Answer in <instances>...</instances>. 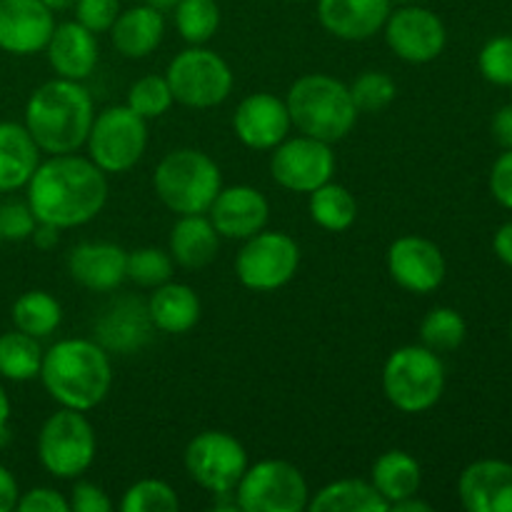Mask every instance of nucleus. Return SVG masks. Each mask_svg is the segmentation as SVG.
<instances>
[{
	"label": "nucleus",
	"mask_w": 512,
	"mask_h": 512,
	"mask_svg": "<svg viewBox=\"0 0 512 512\" xmlns=\"http://www.w3.org/2000/svg\"><path fill=\"white\" fill-rule=\"evenodd\" d=\"M25 188L38 223L58 230L88 225L108 203V175L93 160L75 153L40 160Z\"/></svg>",
	"instance_id": "1"
},
{
	"label": "nucleus",
	"mask_w": 512,
	"mask_h": 512,
	"mask_svg": "<svg viewBox=\"0 0 512 512\" xmlns=\"http://www.w3.org/2000/svg\"><path fill=\"white\" fill-rule=\"evenodd\" d=\"M40 383L60 408H98L113 388L110 353L90 338H65L43 353Z\"/></svg>",
	"instance_id": "2"
},
{
	"label": "nucleus",
	"mask_w": 512,
	"mask_h": 512,
	"mask_svg": "<svg viewBox=\"0 0 512 512\" xmlns=\"http://www.w3.org/2000/svg\"><path fill=\"white\" fill-rule=\"evenodd\" d=\"M95 103L90 90L78 80L53 78L33 90L25 103V128L40 153L65 155L85 148Z\"/></svg>",
	"instance_id": "3"
},
{
	"label": "nucleus",
	"mask_w": 512,
	"mask_h": 512,
	"mask_svg": "<svg viewBox=\"0 0 512 512\" xmlns=\"http://www.w3.org/2000/svg\"><path fill=\"white\" fill-rule=\"evenodd\" d=\"M285 105L298 133L330 145L348 138L360 115L348 85L325 73H308L295 80Z\"/></svg>",
	"instance_id": "4"
},
{
	"label": "nucleus",
	"mask_w": 512,
	"mask_h": 512,
	"mask_svg": "<svg viewBox=\"0 0 512 512\" xmlns=\"http://www.w3.org/2000/svg\"><path fill=\"white\" fill-rule=\"evenodd\" d=\"M153 188L160 203L173 213H208L223 188V173L203 150L178 148L160 158L153 173Z\"/></svg>",
	"instance_id": "5"
},
{
	"label": "nucleus",
	"mask_w": 512,
	"mask_h": 512,
	"mask_svg": "<svg viewBox=\"0 0 512 512\" xmlns=\"http://www.w3.org/2000/svg\"><path fill=\"white\" fill-rule=\"evenodd\" d=\"M445 365L440 353L420 345H403L383 365V393L400 413L420 415L433 410L445 393Z\"/></svg>",
	"instance_id": "6"
},
{
	"label": "nucleus",
	"mask_w": 512,
	"mask_h": 512,
	"mask_svg": "<svg viewBox=\"0 0 512 512\" xmlns=\"http://www.w3.org/2000/svg\"><path fill=\"white\" fill-rule=\"evenodd\" d=\"M35 448L45 473L58 480H78L95 463L98 438L83 410L60 408L40 425Z\"/></svg>",
	"instance_id": "7"
},
{
	"label": "nucleus",
	"mask_w": 512,
	"mask_h": 512,
	"mask_svg": "<svg viewBox=\"0 0 512 512\" xmlns=\"http://www.w3.org/2000/svg\"><path fill=\"white\" fill-rule=\"evenodd\" d=\"M175 103L185 108H218L233 93V70L228 60L205 45H190L180 50L165 70Z\"/></svg>",
	"instance_id": "8"
},
{
	"label": "nucleus",
	"mask_w": 512,
	"mask_h": 512,
	"mask_svg": "<svg viewBox=\"0 0 512 512\" xmlns=\"http://www.w3.org/2000/svg\"><path fill=\"white\" fill-rule=\"evenodd\" d=\"M85 148L88 158L105 175L128 173L148 148V120L140 118L128 105H110L95 113Z\"/></svg>",
	"instance_id": "9"
},
{
	"label": "nucleus",
	"mask_w": 512,
	"mask_h": 512,
	"mask_svg": "<svg viewBox=\"0 0 512 512\" xmlns=\"http://www.w3.org/2000/svg\"><path fill=\"white\" fill-rule=\"evenodd\" d=\"M240 512H303L310 488L300 468L288 460H258L248 465L233 490Z\"/></svg>",
	"instance_id": "10"
},
{
	"label": "nucleus",
	"mask_w": 512,
	"mask_h": 512,
	"mask_svg": "<svg viewBox=\"0 0 512 512\" xmlns=\"http://www.w3.org/2000/svg\"><path fill=\"white\" fill-rule=\"evenodd\" d=\"M300 268V245L283 230H260L243 240L235 255V275L253 293L285 288Z\"/></svg>",
	"instance_id": "11"
},
{
	"label": "nucleus",
	"mask_w": 512,
	"mask_h": 512,
	"mask_svg": "<svg viewBox=\"0 0 512 512\" xmlns=\"http://www.w3.org/2000/svg\"><path fill=\"white\" fill-rule=\"evenodd\" d=\"M183 463L188 478L210 495L233 493L250 465L245 445L225 430H203L195 435L185 445Z\"/></svg>",
	"instance_id": "12"
},
{
	"label": "nucleus",
	"mask_w": 512,
	"mask_h": 512,
	"mask_svg": "<svg viewBox=\"0 0 512 512\" xmlns=\"http://www.w3.org/2000/svg\"><path fill=\"white\" fill-rule=\"evenodd\" d=\"M383 35L390 53L410 65L433 63L448 45V30H445L440 15L415 3H405L390 10L383 25Z\"/></svg>",
	"instance_id": "13"
},
{
	"label": "nucleus",
	"mask_w": 512,
	"mask_h": 512,
	"mask_svg": "<svg viewBox=\"0 0 512 512\" xmlns=\"http://www.w3.org/2000/svg\"><path fill=\"white\" fill-rule=\"evenodd\" d=\"M333 145L310 135H295L275 145L270 155V175L280 188L290 193H313L323 183L333 180L335 173Z\"/></svg>",
	"instance_id": "14"
},
{
	"label": "nucleus",
	"mask_w": 512,
	"mask_h": 512,
	"mask_svg": "<svg viewBox=\"0 0 512 512\" xmlns=\"http://www.w3.org/2000/svg\"><path fill=\"white\" fill-rule=\"evenodd\" d=\"M390 278L395 285L415 295H430L445 283L448 263L433 240L423 235H403L393 240L385 255Z\"/></svg>",
	"instance_id": "15"
},
{
	"label": "nucleus",
	"mask_w": 512,
	"mask_h": 512,
	"mask_svg": "<svg viewBox=\"0 0 512 512\" xmlns=\"http://www.w3.org/2000/svg\"><path fill=\"white\" fill-rule=\"evenodd\" d=\"M233 130L245 148L265 153L288 138L293 120L283 98L260 90L240 100L233 113Z\"/></svg>",
	"instance_id": "16"
},
{
	"label": "nucleus",
	"mask_w": 512,
	"mask_h": 512,
	"mask_svg": "<svg viewBox=\"0 0 512 512\" xmlns=\"http://www.w3.org/2000/svg\"><path fill=\"white\" fill-rule=\"evenodd\" d=\"M55 30V13L43 0H0V50L43 53Z\"/></svg>",
	"instance_id": "17"
},
{
	"label": "nucleus",
	"mask_w": 512,
	"mask_h": 512,
	"mask_svg": "<svg viewBox=\"0 0 512 512\" xmlns=\"http://www.w3.org/2000/svg\"><path fill=\"white\" fill-rule=\"evenodd\" d=\"M208 218L220 238L248 240L268 225L270 203L253 185H228L215 195Z\"/></svg>",
	"instance_id": "18"
},
{
	"label": "nucleus",
	"mask_w": 512,
	"mask_h": 512,
	"mask_svg": "<svg viewBox=\"0 0 512 512\" xmlns=\"http://www.w3.org/2000/svg\"><path fill=\"white\" fill-rule=\"evenodd\" d=\"M458 495L468 512H512V463L475 460L460 473Z\"/></svg>",
	"instance_id": "19"
},
{
	"label": "nucleus",
	"mask_w": 512,
	"mask_h": 512,
	"mask_svg": "<svg viewBox=\"0 0 512 512\" xmlns=\"http://www.w3.org/2000/svg\"><path fill=\"white\" fill-rule=\"evenodd\" d=\"M125 265H128V250L105 240L80 243L68 253L70 278L93 293H113L115 288H120L128 280Z\"/></svg>",
	"instance_id": "20"
},
{
	"label": "nucleus",
	"mask_w": 512,
	"mask_h": 512,
	"mask_svg": "<svg viewBox=\"0 0 512 512\" xmlns=\"http://www.w3.org/2000/svg\"><path fill=\"white\" fill-rule=\"evenodd\" d=\"M390 0H318V20L333 38L360 43L383 33Z\"/></svg>",
	"instance_id": "21"
},
{
	"label": "nucleus",
	"mask_w": 512,
	"mask_h": 512,
	"mask_svg": "<svg viewBox=\"0 0 512 512\" xmlns=\"http://www.w3.org/2000/svg\"><path fill=\"white\" fill-rule=\"evenodd\" d=\"M45 55H48L50 68L55 70L58 78L78 80L83 83L85 78L95 73L100 60V45L98 35L90 33L85 25L78 20H68V23L55 25L53 35H50L48 45H45Z\"/></svg>",
	"instance_id": "22"
},
{
	"label": "nucleus",
	"mask_w": 512,
	"mask_h": 512,
	"mask_svg": "<svg viewBox=\"0 0 512 512\" xmlns=\"http://www.w3.org/2000/svg\"><path fill=\"white\" fill-rule=\"evenodd\" d=\"M150 330H153V323H150L148 303L138 298H118L100 313L95 323L98 343L108 353L118 355L138 353L148 343Z\"/></svg>",
	"instance_id": "23"
},
{
	"label": "nucleus",
	"mask_w": 512,
	"mask_h": 512,
	"mask_svg": "<svg viewBox=\"0 0 512 512\" xmlns=\"http://www.w3.org/2000/svg\"><path fill=\"white\" fill-rule=\"evenodd\" d=\"M115 50L123 58L143 60L160 48L165 38V15L155 5H133L128 10H120L113 28L108 30Z\"/></svg>",
	"instance_id": "24"
},
{
	"label": "nucleus",
	"mask_w": 512,
	"mask_h": 512,
	"mask_svg": "<svg viewBox=\"0 0 512 512\" xmlns=\"http://www.w3.org/2000/svg\"><path fill=\"white\" fill-rule=\"evenodd\" d=\"M203 305H200L198 293L190 285L168 283L153 288L148 298V315L155 330L165 335H185L198 325Z\"/></svg>",
	"instance_id": "25"
},
{
	"label": "nucleus",
	"mask_w": 512,
	"mask_h": 512,
	"mask_svg": "<svg viewBox=\"0 0 512 512\" xmlns=\"http://www.w3.org/2000/svg\"><path fill=\"white\" fill-rule=\"evenodd\" d=\"M220 235L210 223L208 213L178 215L168 238V253L175 265L188 270H200L210 265L218 255Z\"/></svg>",
	"instance_id": "26"
},
{
	"label": "nucleus",
	"mask_w": 512,
	"mask_h": 512,
	"mask_svg": "<svg viewBox=\"0 0 512 512\" xmlns=\"http://www.w3.org/2000/svg\"><path fill=\"white\" fill-rule=\"evenodd\" d=\"M40 165V148L23 123H0V193L20 190Z\"/></svg>",
	"instance_id": "27"
},
{
	"label": "nucleus",
	"mask_w": 512,
	"mask_h": 512,
	"mask_svg": "<svg viewBox=\"0 0 512 512\" xmlns=\"http://www.w3.org/2000/svg\"><path fill=\"white\" fill-rule=\"evenodd\" d=\"M370 483L375 485L385 503L393 508L395 503L405 498H413L420 493L423 485V470L420 463L405 450H385L370 470Z\"/></svg>",
	"instance_id": "28"
},
{
	"label": "nucleus",
	"mask_w": 512,
	"mask_h": 512,
	"mask_svg": "<svg viewBox=\"0 0 512 512\" xmlns=\"http://www.w3.org/2000/svg\"><path fill=\"white\" fill-rule=\"evenodd\" d=\"M308 510L313 512H388L390 505L370 480L343 478L323 485L310 495Z\"/></svg>",
	"instance_id": "29"
},
{
	"label": "nucleus",
	"mask_w": 512,
	"mask_h": 512,
	"mask_svg": "<svg viewBox=\"0 0 512 512\" xmlns=\"http://www.w3.org/2000/svg\"><path fill=\"white\" fill-rule=\"evenodd\" d=\"M308 210L313 223L328 233H343L358 220L355 195L345 185L333 183V180L308 193Z\"/></svg>",
	"instance_id": "30"
},
{
	"label": "nucleus",
	"mask_w": 512,
	"mask_h": 512,
	"mask_svg": "<svg viewBox=\"0 0 512 512\" xmlns=\"http://www.w3.org/2000/svg\"><path fill=\"white\" fill-rule=\"evenodd\" d=\"M13 325L15 330L43 340L50 338L63 323V305L48 290H28L13 303Z\"/></svg>",
	"instance_id": "31"
},
{
	"label": "nucleus",
	"mask_w": 512,
	"mask_h": 512,
	"mask_svg": "<svg viewBox=\"0 0 512 512\" xmlns=\"http://www.w3.org/2000/svg\"><path fill=\"white\" fill-rule=\"evenodd\" d=\"M40 340L23 330H10L0 335V378L13 380V383H28L40 375L43 365Z\"/></svg>",
	"instance_id": "32"
},
{
	"label": "nucleus",
	"mask_w": 512,
	"mask_h": 512,
	"mask_svg": "<svg viewBox=\"0 0 512 512\" xmlns=\"http://www.w3.org/2000/svg\"><path fill=\"white\" fill-rule=\"evenodd\" d=\"M175 28L190 45H205L220 28V5L215 0H178L173 5Z\"/></svg>",
	"instance_id": "33"
},
{
	"label": "nucleus",
	"mask_w": 512,
	"mask_h": 512,
	"mask_svg": "<svg viewBox=\"0 0 512 512\" xmlns=\"http://www.w3.org/2000/svg\"><path fill=\"white\" fill-rule=\"evenodd\" d=\"M468 338V323L455 308L440 305L433 308L420 323V343L435 353H450L458 350Z\"/></svg>",
	"instance_id": "34"
},
{
	"label": "nucleus",
	"mask_w": 512,
	"mask_h": 512,
	"mask_svg": "<svg viewBox=\"0 0 512 512\" xmlns=\"http://www.w3.org/2000/svg\"><path fill=\"white\" fill-rule=\"evenodd\" d=\"M173 270L175 260L170 258L168 250L153 248V245L130 250L128 265H125L128 280H133L140 288H158V285L168 283V280H173Z\"/></svg>",
	"instance_id": "35"
},
{
	"label": "nucleus",
	"mask_w": 512,
	"mask_h": 512,
	"mask_svg": "<svg viewBox=\"0 0 512 512\" xmlns=\"http://www.w3.org/2000/svg\"><path fill=\"white\" fill-rule=\"evenodd\" d=\"M173 103V90H170L165 75H143V78H138L130 85L128 100H125V105L145 120L163 118L173 108Z\"/></svg>",
	"instance_id": "36"
},
{
	"label": "nucleus",
	"mask_w": 512,
	"mask_h": 512,
	"mask_svg": "<svg viewBox=\"0 0 512 512\" xmlns=\"http://www.w3.org/2000/svg\"><path fill=\"white\" fill-rule=\"evenodd\" d=\"M123 512H175L180 510L178 493L173 485L158 478H145L130 485L120 500Z\"/></svg>",
	"instance_id": "37"
},
{
	"label": "nucleus",
	"mask_w": 512,
	"mask_h": 512,
	"mask_svg": "<svg viewBox=\"0 0 512 512\" xmlns=\"http://www.w3.org/2000/svg\"><path fill=\"white\" fill-rule=\"evenodd\" d=\"M348 88L358 113H383L398 95V85L383 70H365Z\"/></svg>",
	"instance_id": "38"
},
{
	"label": "nucleus",
	"mask_w": 512,
	"mask_h": 512,
	"mask_svg": "<svg viewBox=\"0 0 512 512\" xmlns=\"http://www.w3.org/2000/svg\"><path fill=\"white\" fill-rule=\"evenodd\" d=\"M478 70L488 83L500 88H512V35L490 38L480 48Z\"/></svg>",
	"instance_id": "39"
},
{
	"label": "nucleus",
	"mask_w": 512,
	"mask_h": 512,
	"mask_svg": "<svg viewBox=\"0 0 512 512\" xmlns=\"http://www.w3.org/2000/svg\"><path fill=\"white\" fill-rule=\"evenodd\" d=\"M75 20L100 35L113 28L115 18L120 15V0H75Z\"/></svg>",
	"instance_id": "40"
},
{
	"label": "nucleus",
	"mask_w": 512,
	"mask_h": 512,
	"mask_svg": "<svg viewBox=\"0 0 512 512\" xmlns=\"http://www.w3.org/2000/svg\"><path fill=\"white\" fill-rule=\"evenodd\" d=\"M35 225H38V218L30 210L28 200L25 203H3L0 205V233H3V240H30Z\"/></svg>",
	"instance_id": "41"
},
{
	"label": "nucleus",
	"mask_w": 512,
	"mask_h": 512,
	"mask_svg": "<svg viewBox=\"0 0 512 512\" xmlns=\"http://www.w3.org/2000/svg\"><path fill=\"white\" fill-rule=\"evenodd\" d=\"M70 512H110L113 510V500L108 498L100 485L88 483V480H78L70 490Z\"/></svg>",
	"instance_id": "42"
},
{
	"label": "nucleus",
	"mask_w": 512,
	"mask_h": 512,
	"mask_svg": "<svg viewBox=\"0 0 512 512\" xmlns=\"http://www.w3.org/2000/svg\"><path fill=\"white\" fill-rule=\"evenodd\" d=\"M15 510L20 512H70V503L60 490L55 488H30L20 493Z\"/></svg>",
	"instance_id": "43"
},
{
	"label": "nucleus",
	"mask_w": 512,
	"mask_h": 512,
	"mask_svg": "<svg viewBox=\"0 0 512 512\" xmlns=\"http://www.w3.org/2000/svg\"><path fill=\"white\" fill-rule=\"evenodd\" d=\"M490 193L503 205L505 210H512V150H505L490 168Z\"/></svg>",
	"instance_id": "44"
},
{
	"label": "nucleus",
	"mask_w": 512,
	"mask_h": 512,
	"mask_svg": "<svg viewBox=\"0 0 512 512\" xmlns=\"http://www.w3.org/2000/svg\"><path fill=\"white\" fill-rule=\"evenodd\" d=\"M493 138L503 150H512V105H503L498 113L493 115Z\"/></svg>",
	"instance_id": "45"
},
{
	"label": "nucleus",
	"mask_w": 512,
	"mask_h": 512,
	"mask_svg": "<svg viewBox=\"0 0 512 512\" xmlns=\"http://www.w3.org/2000/svg\"><path fill=\"white\" fill-rule=\"evenodd\" d=\"M18 498H20L18 480H15V475L10 473L5 465H0V512L15 510Z\"/></svg>",
	"instance_id": "46"
},
{
	"label": "nucleus",
	"mask_w": 512,
	"mask_h": 512,
	"mask_svg": "<svg viewBox=\"0 0 512 512\" xmlns=\"http://www.w3.org/2000/svg\"><path fill=\"white\" fill-rule=\"evenodd\" d=\"M493 250H495V258H498L500 263L512 268V220L510 223H503L498 230H495Z\"/></svg>",
	"instance_id": "47"
},
{
	"label": "nucleus",
	"mask_w": 512,
	"mask_h": 512,
	"mask_svg": "<svg viewBox=\"0 0 512 512\" xmlns=\"http://www.w3.org/2000/svg\"><path fill=\"white\" fill-rule=\"evenodd\" d=\"M30 240H33L35 248H38V250H53L55 245H58V240H60V230L55 228V225L38 223V225H35L33 235H30Z\"/></svg>",
	"instance_id": "48"
},
{
	"label": "nucleus",
	"mask_w": 512,
	"mask_h": 512,
	"mask_svg": "<svg viewBox=\"0 0 512 512\" xmlns=\"http://www.w3.org/2000/svg\"><path fill=\"white\" fill-rule=\"evenodd\" d=\"M390 510H395V512H433V505L425 503V500H420L418 495H413V498H405V500H400V503H395Z\"/></svg>",
	"instance_id": "49"
},
{
	"label": "nucleus",
	"mask_w": 512,
	"mask_h": 512,
	"mask_svg": "<svg viewBox=\"0 0 512 512\" xmlns=\"http://www.w3.org/2000/svg\"><path fill=\"white\" fill-rule=\"evenodd\" d=\"M8 423H10V398L5 393V388L0 385V438H5L8 433Z\"/></svg>",
	"instance_id": "50"
},
{
	"label": "nucleus",
	"mask_w": 512,
	"mask_h": 512,
	"mask_svg": "<svg viewBox=\"0 0 512 512\" xmlns=\"http://www.w3.org/2000/svg\"><path fill=\"white\" fill-rule=\"evenodd\" d=\"M43 3L48 5V8L55 13V10H68V8H73L75 0H43Z\"/></svg>",
	"instance_id": "51"
},
{
	"label": "nucleus",
	"mask_w": 512,
	"mask_h": 512,
	"mask_svg": "<svg viewBox=\"0 0 512 512\" xmlns=\"http://www.w3.org/2000/svg\"><path fill=\"white\" fill-rule=\"evenodd\" d=\"M143 3L155 5V8H160V10H173V5L178 3V0H143Z\"/></svg>",
	"instance_id": "52"
},
{
	"label": "nucleus",
	"mask_w": 512,
	"mask_h": 512,
	"mask_svg": "<svg viewBox=\"0 0 512 512\" xmlns=\"http://www.w3.org/2000/svg\"><path fill=\"white\" fill-rule=\"evenodd\" d=\"M390 3H398V5H405V3H413V0H390Z\"/></svg>",
	"instance_id": "53"
},
{
	"label": "nucleus",
	"mask_w": 512,
	"mask_h": 512,
	"mask_svg": "<svg viewBox=\"0 0 512 512\" xmlns=\"http://www.w3.org/2000/svg\"><path fill=\"white\" fill-rule=\"evenodd\" d=\"M510 340H512V320H510Z\"/></svg>",
	"instance_id": "54"
},
{
	"label": "nucleus",
	"mask_w": 512,
	"mask_h": 512,
	"mask_svg": "<svg viewBox=\"0 0 512 512\" xmlns=\"http://www.w3.org/2000/svg\"><path fill=\"white\" fill-rule=\"evenodd\" d=\"M0 243H3V233H0Z\"/></svg>",
	"instance_id": "55"
}]
</instances>
